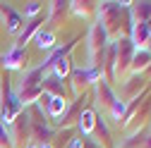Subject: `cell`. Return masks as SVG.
<instances>
[{
	"label": "cell",
	"mask_w": 151,
	"mask_h": 148,
	"mask_svg": "<svg viewBox=\"0 0 151 148\" xmlns=\"http://www.w3.org/2000/svg\"><path fill=\"white\" fill-rule=\"evenodd\" d=\"M41 88L46 91V93L55 96V98H65V93H67V88H65V79H60V77H55L53 72L43 74V81H41Z\"/></svg>",
	"instance_id": "8"
},
{
	"label": "cell",
	"mask_w": 151,
	"mask_h": 148,
	"mask_svg": "<svg viewBox=\"0 0 151 148\" xmlns=\"http://www.w3.org/2000/svg\"><path fill=\"white\" fill-rule=\"evenodd\" d=\"M24 148H41V146H39V143H27Z\"/></svg>",
	"instance_id": "22"
},
{
	"label": "cell",
	"mask_w": 151,
	"mask_h": 148,
	"mask_svg": "<svg viewBox=\"0 0 151 148\" xmlns=\"http://www.w3.org/2000/svg\"><path fill=\"white\" fill-rule=\"evenodd\" d=\"M65 110H67V100L65 98H50V103H48V107H46V117L48 120H53V122H58L63 115H65Z\"/></svg>",
	"instance_id": "15"
},
{
	"label": "cell",
	"mask_w": 151,
	"mask_h": 148,
	"mask_svg": "<svg viewBox=\"0 0 151 148\" xmlns=\"http://www.w3.org/2000/svg\"><path fill=\"white\" fill-rule=\"evenodd\" d=\"M99 7V3H70V12L77 14V17H84L89 19V14H93Z\"/></svg>",
	"instance_id": "17"
},
{
	"label": "cell",
	"mask_w": 151,
	"mask_h": 148,
	"mask_svg": "<svg viewBox=\"0 0 151 148\" xmlns=\"http://www.w3.org/2000/svg\"><path fill=\"white\" fill-rule=\"evenodd\" d=\"M144 50H149V53H151V36H149V41H146V46H144Z\"/></svg>",
	"instance_id": "21"
},
{
	"label": "cell",
	"mask_w": 151,
	"mask_h": 148,
	"mask_svg": "<svg viewBox=\"0 0 151 148\" xmlns=\"http://www.w3.org/2000/svg\"><path fill=\"white\" fill-rule=\"evenodd\" d=\"M0 14L5 17V31L12 36H19V31L24 29V14L10 5H0Z\"/></svg>",
	"instance_id": "5"
},
{
	"label": "cell",
	"mask_w": 151,
	"mask_h": 148,
	"mask_svg": "<svg viewBox=\"0 0 151 148\" xmlns=\"http://www.w3.org/2000/svg\"><path fill=\"white\" fill-rule=\"evenodd\" d=\"M0 67H3V55H0Z\"/></svg>",
	"instance_id": "24"
},
{
	"label": "cell",
	"mask_w": 151,
	"mask_h": 148,
	"mask_svg": "<svg viewBox=\"0 0 151 148\" xmlns=\"http://www.w3.org/2000/svg\"><path fill=\"white\" fill-rule=\"evenodd\" d=\"M96 110H91V107H84L79 117H77V129H79V136L84 139H91L93 136V129H96Z\"/></svg>",
	"instance_id": "6"
},
{
	"label": "cell",
	"mask_w": 151,
	"mask_h": 148,
	"mask_svg": "<svg viewBox=\"0 0 151 148\" xmlns=\"http://www.w3.org/2000/svg\"><path fill=\"white\" fill-rule=\"evenodd\" d=\"M93 134H96V143L99 146H106V148H113V134H110V127L106 122L103 115H96V129H93ZM93 139V136H91Z\"/></svg>",
	"instance_id": "12"
},
{
	"label": "cell",
	"mask_w": 151,
	"mask_h": 148,
	"mask_svg": "<svg viewBox=\"0 0 151 148\" xmlns=\"http://www.w3.org/2000/svg\"><path fill=\"white\" fill-rule=\"evenodd\" d=\"M50 72L55 74V77H60V79H65L67 74L72 72V60H70V58H65V60H60V62L55 65V67H53Z\"/></svg>",
	"instance_id": "19"
},
{
	"label": "cell",
	"mask_w": 151,
	"mask_h": 148,
	"mask_svg": "<svg viewBox=\"0 0 151 148\" xmlns=\"http://www.w3.org/2000/svg\"><path fill=\"white\" fill-rule=\"evenodd\" d=\"M0 81H3V79H0Z\"/></svg>",
	"instance_id": "25"
},
{
	"label": "cell",
	"mask_w": 151,
	"mask_h": 148,
	"mask_svg": "<svg viewBox=\"0 0 151 148\" xmlns=\"http://www.w3.org/2000/svg\"><path fill=\"white\" fill-rule=\"evenodd\" d=\"M24 60H27V48L12 46V48L3 55V67H5V69H22V67H24Z\"/></svg>",
	"instance_id": "10"
},
{
	"label": "cell",
	"mask_w": 151,
	"mask_h": 148,
	"mask_svg": "<svg viewBox=\"0 0 151 148\" xmlns=\"http://www.w3.org/2000/svg\"><path fill=\"white\" fill-rule=\"evenodd\" d=\"M55 41H58L55 31H50V29H46V26H41L39 31H36V36H34L36 48H41V50H53V48H55Z\"/></svg>",
	"instance_id": "13"
},
{
	"label": "cell",
	"mask_w": 151,
	"mask_h": 148,
	"mask_svg": "<svg viewBox=\"0 0 151 148\" xmlns=\"http://www.w3.org/2000/svg\"><path fill=\"white\" fill-rule=\"evenodd\" d=\"M125 112H127V100H122V98H115V103L108 107L110 122H115V124H120L125 120Z\"/></svg>",
	"instance_id": "16"
},
{
	"label": "cell",
	"mask_w": 151,
	"mask_h": 148,
	"mask_svg": "<svg viewBox=\"0 0 151 148\" xmlns=\"http://www.w3.org/2000/svg\"><path fill=\"white\" fill-rule=\"evenodd\" d=\"M41 24H46V17H34V19H29V24H24V29L19 31V36H17V41H14V46H19V48H24L34 36H36V31L41 29Z\"/></svg>",
	"instance_id": "9"
},
{
	"label": "cell",
	"mask_w": 151,
	"mask_h": 148,
	"mask_svg": "<svg viewBox=\"0 0 151 148\" xmlns=\"http://www.w3.org/2000/svg\"><path fill=\"white\" fill-rule=\"evenodd\" d=\"M41 148H53V143H43V146H41Z\"/></svg>",
	"instance_id": "23"
},
{
	"label": "cell",
	"mask_w": 151,
	"mask_h": 148,
	"mask_svg": "<svg viewBox=\"0 0 151 148\" xmlns=\"http://www.w3.org/2000/svg\"><path fill=\"white\" fill-rule=\"evenodd\" d=\"M93 86H96V100L101 103V107H110L113 103H115V98H118V93H115V91H113V86L106 81V79H99L96 84H93Z\"/></svg>",
	"instance_id": "11"
},
{
	"label": "cell",
	"mask_w": 151,
	"mask_h": 148,
	"mask_svg": "<svg viewBox=\"0 0 151 148\" xmlns=\"http://www.w3.org/2000/svg\"><path fill=\"white\" fill-rule=\"evenodd\" d=\"M142 88H144V74H134L132 72V77L122 79V88H120V96L122 100H134L142 96Z\"/></svg>",
	"instance_id": "4"
},
{
	"label": "cell",
	"mask_w": 151,
	"mask_h": 148,
	"mask_svg": "<svg viewBox=\"0 0 151 148\" xmlns=\"http://www.w3.org/2000/svg\"><path fill=\"white\" fill-rule=\"evenodd\" d=\"M70 12V3H60V0H55V3H48V14H46V29L55 31V26H58L63 22V17Z\"/></svg>",
	"instance_id": "7"
},
{
	"label": "cell",
	"mask_w": 151,
	"mask_h": 148,
	"mask_svg": "<svg viewBox=\"0 0 151 148\" xmlns=\"http://www.w3.org/2000/svg\"><path fill=\"white\" fill-rule=\"evenodd\" d=\"M118 43V53H115V74L118 77H125L127 72H132V58H134V46H132L129 38H120Z\"/></svg>",
	"instance_id": "3"
},
{
	"label": "cell",
	"mask_w": 151,
	"mask_h": 148,
	"mask_svg": "<svg viewBox=\"0 0 151 148\" xmlns=\"http://www.w3.org/2000/svg\"><path fill=\"white\" fill-rule=\"evenodd\" d=\"M0 148H17L14 136H12V127H7L5 122H0Z\"/></svg>",
	"instance_id": "18"
},
{
	"label": "cell",
	"mask_w": 151,
	"mask_h": 148,
	"mask_svg": "<svg viewBox=\"0 0 151 148\" xmlns=\"http://www.w3.org/2000/svg\"><path fill=\"white\" fill-rule=\"evenodd\" d=\"M151 67V53L149 50H134V58H132V72L134 74H144Z\"/></svg>",
	"instance_id": "14"
},
{
	"label": "cell",
	"mask_w": 151,
	"mask_h": 148,
	"mask_svg": "<svg viewBox=\"0 0 151 148\" xmlns=\"http://www.w3.org/2000/svg\"><path fill=\"white\" fill-rule=\"evenodd\" d=\"M99 79H103V72L96 67H74L70 72V84H72V93L79 96V88L89 86V84H96Z\"/></svg>",
	"instance_id": "2"
},
{
	"label": "cell",
	"mask_w": 151,
	"mask_h": 148,
	"mask_svg": "<svg viewBox=\"0 0 151 148\" xmlns=\"http://www.w3.org/2000/svg\"><path fill=\"white\" fill-rule=\"evenodd\" d=\"M41 12H43V3L31 0V3H27V7H24V19H34V17H39Z\"/></svg>",
	"instance_id": "20"
},
{
	"label": "cell",
	"mask_w": 151,
	"mask_h": 148,
	"mask_svg": "<svg viewBox=\"0 0 151 148\" xmlns=\"http://www.w3.org/2000/svg\"><path fill=\"white\" fill-rule=\"evenodd\" d=\"M24 112V105L19 100V96L14 93L12 81L5 77L0 81V122H5L7 127L14 124V120Z\"/></svg>",
	"instance_id": "1"
}]
</instances>
